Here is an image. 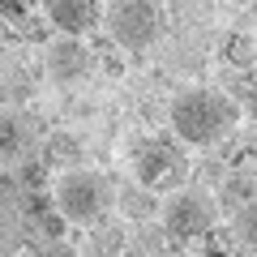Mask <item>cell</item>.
<instances>
[{
	"mask_svg": "<svg viewBox=\"0 0 257 257\" xmlns=\"http://www.w3.org/2000/svg\"><path fill=\"white\" fill-rule=\"evenodd\" d=\"M167 124L184 146H214V142L231 138V128L240 124V103L227 90L193 86L167 103Z\"/></svg>",
	"mask_w": 257,
	"mask_h": 257,
	"instance_id": "1",
	"label": "cell"
},
{
	"mask_svg": "<svg viewBox=\"0 0 257 257\" xmlns=\"http://www.w3.org/2000/svg\"><path fill=\"white\" fill-rule=\"evenodd\" d=\"M56 206L73 227H103L111 206H116V193H111L107 176L86 172V167H69L56 180Z\"/></svg>",
	"mask_w": 257,
	"mask_h": 257,
	"instance_id": "2",
	"label": "cell"
},
{
	"mask_svg": "<svg viewBox=\"0 0 257 257\" xmlns=\"http://www.w3.org/2000/svg\"><path fill=\"white\" fill-rule=\"evenodd\" d=\"M103 26L107 39H116L124 52H142L163 35V9L159 0H107Z\"/></svg>",
	"mask_w": 257,
	"mask_h": 257,
	"instance_id": "3",
	"label": "cell"
},
{
	"mask_svg": "<svg viewBox=\"0 0 257 257\" xmlns=\"http://www.w3.org/2000/svg\"><path fill=\"white\" fill-rule=\"evenodd\" d=\"M133 176H138V184H146L150 193L184 189V176H189L184 142L180 138H150L146 146L133 155Z\"/></svg>",
	"mask_w": 257,
	"mask_h": 257,
	"instance_id": "4",
	"label": "cell"
},
{
	"mask_svg": "<svg viewBox=\"0 0 257 257\" xmlns=\"http://www.w3.org/2000/svg\"><path fill=\"white\" fill-rule=\"evenodd\" d=\"M163 227L172 231V240H202L206 231L219 227V206L206 189L189 184V189H176L172 202L163 206Z\"/></svg>",
	"mask_w": 257,
	"mask_h": 257,
	"instance_id": "5",
	"label": "cell"
},
{
	"mask_svg": "<svg viewBox=\"0 0 257 257\" xmlns=\"http://www.w3.org/2000/svg\"><path fill=\"white\" fill-rule=\"evenodd\" d=\"M94 64H99V52L86 47L77 35L52 39L47 52H43V69H47V77H52L56 86H77V82H86Z\"/></svg>",
	"mask_w": 257,
	"mask_h": 257,
	"instance_id": "6",
	"label": "cell"
},
{
	"mask_svg": "<svg viewBox=\"0 0 257 257\" xmlns=\"http://www.w3.org/2000/svg\"><path fill=\"white\" fill-rule=\"evenodd\" d=\"M43 13L56 30L64 35H86V30L99 22V9L94 0H43Z\"/></svg>",
	"mask_w": 257,
	"mask_h": 257,
	"instance_id": "7",
	"label": "cell"
},
{
	"mask_svg": "<svg viewBox=\"0 0 257 257\" xmlns=\"http://www.w3.org/2000/svg\"><path fill=\"white\" fill-rule=\"evenodd\" d=\"M223 60L231 64V69H257V35H248V30H236V35L223 39Z\"/></svg>",
	"mask_w": 257,
	"mask_h": 257,
	"instance_id": "8",
	"label": "cell"
},
{
	"mask_svg": "<svg viewBox=\"0 0 257 257\" xmlns=\"http://www.w3.org/2000/svg\"><path fill=\"white\" fill-rule=\"evenodd\" d=\"M26 223H30V236H35V240H64V231L73 227V223L60 214V206L30 210V214H26Z\"/></svg>",
	"mask_w": 257,
	"mask_h": 257,
	"instance_id": "9",
	"label": "cell"
},
{
	"mask_svg": "<svg viewBox=\"0 0 257 257\" xmlns=\"http://www.w3.org/2000/svg\"><path fill=\"white\" fill-rule=\"evenodd\" d=\"M43 159H47V167H77L82 163V142L73 133H52L43 142Z\"/></svg>",
	"mask_w": 257,
	"mask_h": 257,
	"instance_id": "10",
	"label": "cell"
},
{
	"mask_svg": "<svg viewBox=\"0 0 257 257\" xmlns=\"http://www.w3.org/2000/svg\"><path fill=\"white\" fill-rule=\"evenodd\" d=\"M116 197H120V210H124L128 219H138V223H146L150 214H155V193H150L146 184H133V189H120Z\"/></svg>",
	"mask_w": 257,
	"mask_h": 257,
	"instance_id": "11",
	"label": "cell"
},
{
	"mask_svg": "<svg viewBox=\"0 0 257 257\" xmlns=\"http://www.w3.org/2000/svg\"><path fill=\"white\" fill-rule=\"evenodd\" d=\"M202 248H206V257H236L244 244H240L236 227H214L202 236Z\"/></svg>",
	"mask_w": 257,
	"mask_h": 257,
	"instance_id": "12",
	"label": "cell"
},
{
	"mask_svg": "<svg viewBox=\"0 0 257 257\" xmlns=\"http://www.w3.org/2000/svg\"><path fill=\"white\" fill-rule=\"evenodd\" d=\"M120 253H124V236H120L116 227H103L99 236L82 248V257H120Z\"/></svg>",
	"mask_w": 257,
	"mask_h": 257,
	"instance_id": "13",
	"label": "cell"
},
{
	"mask_svg": "<svg viewBox=\"0 0 257 257\" xmlns=\"http://www.w3.org/2000/svg\"><path fill=\"white\" fill-rule=\"evenodd\" d=\"M18 189L26 193H43L47 189V159H26L18 167Z\"/></svg>",
	"mask_w": 257,
	"mask_h": 257,
	"instance_id": "14",
	"label": "cell"
},
{
	"mask_svg": "<svg viewBox=\"0 0 257 257\" xmlns=\"http://www.w3.org/2000/svg\"><path fill=\"white\" fill-rule=\"evenodd\" d=\"M236 236H240V244L244 248H253L257 253V202H248V206H240V214H236Z\"/></svg>",
	"mask_w": 257,
	"mask_h": 257,
	"instance_id": "15",
	"label": "cell"
},
{
	"mask_svg": "<svg viewBox=\"0 0 257 257\" xmlns=\"http://www.w3.org/2000/svg\"><path fill=\"white\" fill-rule=\"evenodd\" d=\"M18 39H26V43H43V39H47V22L43 18H26L22 30H18Z\"/></svg>",
	"mask_w": 257,
	"mask_h": 257,
	"instance_id": "16",
	"label": "cell"
},
{
	"mask_svg": "<svg viewBox=\"0 0 257 257\" xmlns=\"http://www.w3.org/2000/svg\"><path fill=\"white\" fill-rule=\"evenodd\" d=\"M30 13H26V5L22 0H5V26L9 30H22V22H26Z\"/></svg>",
	"mask_w": 257,
	"mask_h": 257,
	"instance_id": "17",
	"label": "cell"
},
{
	"mask_svg": "<svg viewBox=\"0 0 257 257\" xmlns=\"http://www.w3.org/2000/svg\"><path fill=\"white\" fill-rule=\"evenodd\" d=\"M236 257H257V253H253V248H240V253H236Z\"/></svg>",
	"mask_w": 257,
	"mask_h": 257,
	"instance_id": "18",
	"label": "cell"
}]
</instances>
